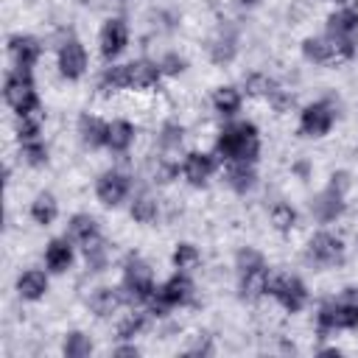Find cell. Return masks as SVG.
Returning a JSON list of instances; mask_svg holds the SVG:
<instances>
[{
    "mask_svg": "<svg viewBox=\"0 0 358 358\" xmlns=\"http://www.w3.org/2000/svg\"><path fill=\"white\" fill-rule=\"evenodd\" d=\"M341 255H344V246H341V241H338L336 235H330V232H319V235H313L310 243H308V257H310L313 263H319V266H336V263L341 260Z\"/></svg>",
    "mask_w": 358,
    "mask_h": 358,
    "instance_id": "obj_5",
    "label": "cell"
},
{
    "mask_svg": "<svg viewBox=\"0 0 358 358\" xmlns=\"http://www.w3.org/2000/svg\"><path fill=\"white\" fill-rule=\"evenodd\" d=\"M159 143H162V148H165V151H171V148H179V143H182V126H176V123H168V126L162 129V137H159Z\"/></svg>",
    "mask_w": 358,
    "mask_h": 358,
    "instance_id": "obj_36",
    "label": "cell"
},
{
    "mask_svg": "<svg viewBox=\"0 0 358 358\" xmlns=\"http://www.w3.org/2000/svg\"><path fill=\"white\" fill-rule=\"evenodd\" d=\"M355 34H358V11L355 8H344V11L330 17V36L352 42Z\"/></svg>",
    "mask_w": 358,
    "mask_h": 358,
    "instance_id": "obj_15",
    "label": "cell"
},
{
    "mask_svg": "<svg viewBox=\"0 0 358 358\" xmlns=\"http://www.w3.org/2000/svg\"><path fill=\"white\" fill-rule=\"evenodd\" d=\"M299 126L308 137H322L333 126V109L327 103H310V106H305Z\"/></svg>",
    "mask_w": 358,
    "mask_h": 358,
    "instance_id": "obj_9",
    "label": "cell"
},
{
    "mask_svg": "<svg viewBox=\"0 0 358 358\" xmlns=\"http://www.w3.org/2000/svg\"><path fill=\"white\" fill-rule=\"evenodd\" d=\"M90 352H92V344L84 333H70L67 336V341H64V355L67 358H84Z\"/></svg>",
    "mask_w": 358,
    "mask_h": 358,
    "instance_id": "obj_28",
    "label": "cell"
},
{
    "mask_svg": "<svg viewBox=\"0 0 358 358\" xmlns=\"http://www.w3.org/2000/svg\"><path fill=\"white\" fill-rule=\"evenodd\" d=\"M341 210H344V190L338 185H330L324 193L313 199V215L319 221H333L341 215Z\"/></svg>",
    "mask_w": 358,
    "mask_h": 358,
    "instance_id": "obj_10",
    "label": "cell"
},
{
    "mask_svg": "<svg viewBox=\"0 0 358 358\" xmlns=\"http://www.w3.org/2000/svg\"><path fill=\"white\" fill-rule=\"evenodd\" d=\"M257 129L252 123H235V126H227L218 137V151L227 157V159H235V162H246V159H255L257 157Z\"/></svg>",
    "mask_w": 358,
    "mask_h": 358,
    "instance_id": "obj_1",
    "label": "cell"
},
{
    "mask_svg": "<svg viewBox=\"0 0 358 358\" xmlns=\"http://www.w3.org/2000/svg\"><path fill=\"white\" fill-rule=\"evenodd\" d=\"M162 67H165V73H182V70H185V62L176 59V56H165Z\"/></svg>",
    "mask_w": 358,
    "mask_h": 358,
    "instance_id": "obj_39",
    "label": "cell"
},
{
    "mask_svg": "<svg viewBox=\"0 0 358 358\" xmlns=\"http://www.w3.org/2000/svg\"><path fill=\"white\" fill-rule=\"evenodd\" d=\"M190 291H193V285H190L187 277H182V274L171 277V280L157 291V296H154V310H165L168 305H182V302H187V299H190Z\"/></svg>",
    "mask_w": 358,
    "mask_h": 358,
    "instance_id": "obj_8",
    "label": "cell"
},
{
    "mask_svg": "<svg viewBox=\"0 0 358 358\" xmlns=\"http://www.w3.org/2000/svg\"><path fill=\"white\" fill-rule=\"evenodd\" d=\"M84 255H87V263L92 268H101L106 263V243L101 238H92V241L84 243Z\"/></svg>",
    "mask_w": 358,
    "mask_h": 358,
    "instance_id": "obj_32",
    "label": "cell"
},
{
    "mask_svg": "<svg viewBox=\"0 0 358 358\" xmlns=\"http://www.w3.org/2000/svg\"><path fill=\"white\" fill-rule=\"evenodd\" d=\"M101 87H103V90H120V87H129V64L109 67V70L103 73Z\"/></svg>",
    "mask_w": 358,
    "mask_h": 358,
    "instance_id": "obj_29",
    "label": "cell"
},
{
    "mask_svg": "<svg viewBox=\"0 0 358 358\" xmlns=\"http://www.w3.org/2000/svg\"><path fill=\"white\" fill-rule=\"evenodd\" d=\"M126 193H129V179H126L123 173L109 171V173H103V176L98 179V199H101L103 204L115 207V204L123 201Z\"/></svg>",
    "mask_w": 358,
    "mask_h": 358,
    "instance_id": "obj_11",
    "label": "cell"
},
{
    "mask_svg": "<svg viewBox=\"0 0 358 358\" xmlns=\"http://www.w3.org/2000/svg\"><path fill=\"white\" fill-rule=\"evenodd\" d=\"M70 238L78 241V243H87L92 238H98V229H95V221L90 215H76L70 221Z\"/></svg>",
    "mask_w": 358,
    "mask_h": 358,
    "instance_id": "obj_27",
    "label": "cell"
},
{
    "mask_svg": "<svg viewBox=\"0 0 358 358\" xmlns=\"http://www.w3.org/2000/svg\"><path fill=\"white\" fill-rule=\"evenodd\" d=\"M294 221H296V213H294L288 204H277V207L271 210V224H274L277 229L288 232V229L294 227Z\"/></svg>",
    "mask_w": 358,
    "mask_h": 358,
    "instance_id": "obj_33",
    "label": "cell"
},
{
    "mask_svg": "<svg viewBox=\"0 0 358 358\" xmlns=\"http://www.w3.org/2000/svg\"><path fill=\"white\" fill-rule=\"evenodd\" d=\"M123 282H126V288H129V294H131L134 299H151V296H154L151 268H148L143 260H137V257H129Z\"/></svg>",
    "mask_w": 358,
    "mask_h": 358,
    "instance_id": "obj_4",
    "label": "cell"
},
{
    "mask_svg": "<svg viewBox=\"0 0 358 358\" xmlns=\"http://www.w3.org/2000/svg\"><path fill=\"white\" fill-rule=\"evenodd\" d=\"M78 129H81V140L87 143V145H103L106 143V131H109V126H103L98 117H90V115H84L81 117V123H78Z\"/></svg>",
    "mask_w": 358,
    "mask_h": 358,
    "instance_id": "obj_23",
    "label": "cell"
},
{
    "mask_svg": "<svg viewBox=\"0 0 358 358\" xmlns=\"http://www.w3.org/2000/svg\"><path fill=\"white\" fill-rule=\"evenodd\" d=\"M120 302H123L120 291H115V288H98V291L92 294V299H90V308H92L98 316H109V313L117 310Z\"/></svg>",
    "mask_w": 358,
    "mask_h": 358,
    "instance_id": "obj_21",
    "label": "cell"
},
{
    "mask_svg": "<svg viewBox=\"0 0 358 358\" xmlns=\"http://www.w3.org/2000/svg\"><path fill=\"white\" fill-rule=\"evenodd\" d=\"M196 260H199L196 246H190V243H179L176 246V252H173V266L176 268H190V266H196Z\"/></svg>",
    "mask_w": 358,
    "mask_h": 358,
    "instance_id": "obj_34",
    "label": "cell"
},
{
    "mask_svg": "<svg viewBox=\"0 0 358 358\" xmlns=\"http://www.w3.org/2000/svg\"><path fill=\"white\" fill-rule=\"evenodd\" d=\"M246 87H249V92H252V95L271 92V81H268V78H263V76H252V78L246 81Z\"/></svg>",
    "mask_w": 358,
    "mask_h": 358,
    "instance_id": "obj_37",
    "label": "cell"
},
{
    "mask_svg": "<svg viewBox=\"0 0 358 358\" xmlns=\"http://www.w3.org/2000/svg\"><path fill=\"white\" fill-rule=\"evenodd\" d=\"M319 324L327 330H338V327H355L358 324V308L338 299V302H327L319 310Z\"/></svg>",
    "mask_w": 358,
    "mask_h": 358,
    "instance_id": "obj_6",
    "label": "cell"
},
{
    "mask_svg": "<svg viewBox=\"0 0 358 358\" xmlns=\"http://www.w3.org/2000/svg\"><path fill=\"white\" fill-rule=\"evenodd\" d=\"M17 291H20V296H25V299H39V296L48 291V277H45L42 271L31 268V271H25V274L17 280Z\"/></svg>",
    "mask_w": 358,
    "mask_h": 358,
    "instance_id": "obj_18",
    "label": "cell"
},
{
    "mask_svg": "<svg viewBox=\"0 0 358 358\" xmlns=\"http://www.w3.org/2000/svg\"><path fill=\"white\" fill-rule=\"evenodd\" d=\"M115 355H137V347H120L115 350Z\"/></svg>",
    "mask_w": 358,
    "mask_h": 358,
    "instance_id": "obj_41",
    "label": "cell"
},
{
    "mask_svg": "<svg viewBox=\"0 0 358 358\" xmlns=\"http://www.w3.org/2000/svg\"><path fill=\"white\" fill-rule=\"evenodd\" d=\"M271 294L280 299V305L285 308V310H291V313H296L302 305H305V299H308V291H305V285L296 280V277H277L274 282H271Z\"/></svg>",
    "mask_w": 358,
    "mask_h": 358,
    "instance_id": "obj_7",
    "label": "cell"
},
{
    "mask_svg": "<svg viewBox=\"0 0 358 358\" xmlns=\"http://www.w3.org/2000/svg\"><path fill=\"white\" fill-rule=\"evenodd\" d=\"M255 171L246 165V162H238V165H232L229 171H227V182L238 190V193H246V190H252L255 187Z\"/></svg>",
    "mask_w": 358,
    "mask_h": 358,
    "instance_id": "obj_24",
    "label": "cell"
},
{
    "mask_svg": "<svg viewBox=\"0 0 358 358\" xmlns=\"http://www.w3.org/2000/svg\"><path fill=\"white\" fill-rule=\"evenodd\" d=\"M238 3H243V6H255L257 0H238Z\"/></svg>",
    "mask_w": 358,
    "mask_h": 358,
    "instance_id": "obj_42",
    "label": "cell"
},
{
    "mask_svg": "<svg viewBox=\"0 0 358 358\" xmlns=\"http://www.w3.org/2000/svg\"><path fill=\"white\" fill-rule=\"evenodd\" d=\"M31 215H34L36 224H45L48 227L56 218V201H53V196L50 193H39L34 199V204H31Z\"/></svg>",
    "mask_w": 358,
    "mask_h": 358,
    "instance_id": "obj_25",
    "label": "cell"
},
{
    "mask_svg": "<svg viewBox=\"0 0 358 358\" xmlns=\"http://www.w3.org/2000/svg\"><path fill=\"white\" fill-rule=\"evenodd\" d=\"M210 53H213V62H229V59H232V53H235V36H232V34L218 36V39L213 42Z\"/></svg>",
    "mask_w": 358,
    "mask_h": 358,
    "instance_id": "obj_31",
    "label": "cell"
},
{
    "mask_svg": "<svg viewBox=\"0 0 358 358\" xmlns=\"http://www.w3.org/2000/svg\"><path fill=\"white\" fill-rule=\"evenodd\" d=\"M45 263H48V268H53V271H64L70 263H73V249H70V243L67 241H50L48 243V252H45Z\"/></svg>",
    "mask_w": 358,
    "mask_h": 358,
    "instance_id": "obj_19",
    "label": "cell"
},
{
    "mask_svg": "<svg viewBox=\"0 0 358 358\" xmlns=\"http://www.w3.org/2000/svg\"><path fill=\"white\" fill-rule=\"evenodd\" d=\"M126 39H129V31H126V22L123 20H109L101 31V53L106 59L117 56L123 48H126Z\"/></svg>",
    "mask_w": 358,
    "mask_h": 358,
    "instance_id": "obj_13",
    "label": "cell"
},
{
    "mask_svg": "<svg viewBox=\"0 0 358 358\" xmlns=\"http://www.w3.org/2000/svg\"><path fill=\"white\" fill-rule=\"evenodd\" d=\"M302 53L310 59V62H341L352 53V42H344V39H336V36H324V39H305L302 45Z\"/></svg>",
    "mask_w": 358,
    "mask_h": 358,
    "instance_id": "obj_3",
    "label": "cell"
},
{
    "mask_svg": "<svg viewBox=\"0 0 358 358\" xmlns=\"http://www.w3.org/2000/svg\"><path fill=\"white\" fill-rule=\"evenodd\" d=\"M140 327H143V316H129V319L120 324V330H117V333H120L123 338H129V336H134Z\"/></svg>",
    "mask_w": 358,
    "mask_h": 358,
    "instance_id": "obj_38",
    "label": "cell"
},
{
    "mask_svg": "<svg viewBox=\"0 0 358 358\" xmlns=\"http://www.w3.org/2000/svg\"><path fill=\"white\" fill-rule=\"evenodd\" d=\"M131 140H134V129H131V123H126V120H115V123L109 126V131H106V145H109L112 151H126V148L131 145Z\"/></svg>",
    "mask_w": 358,
    "mask_h": 358,
    "instance_id": "obj_22",
    "label": "cell"
},
{
    "mask_svg": "<svg viewBox=\"0 0 358 358\" xmlns=\"http://www.w3.org/2000/svg\"><path fill=\"white\" fill-rule=\"evenodd\" d=\"M8 53H11L14 64H17V70L28 73L34 67L36 56H39V45H36L34 36H11L8 39Z\"/></svg>",
    "mask_w": 358,
    "mask_h": 358,
    "instance_id": "obj_12",
    "label": "cell"
},
{
    "mask_svg": "<svg viewBox=\"0 0 358 358\" xmlns=\"http://www.w3.org/2000/svg\"><path fill=\"white\" fill-rule=\"evenodd\" d=\"M213 106H215L221 115H235L238 106H241V95H238V90H235V87H221V90H215V95H213Z\"/></svg>",
    "mask_w": 358,
    "mask_h": 358,
    "instance_id": "obj_26",
    "label": "cell"
},
{
    "mask_svg": "<svg viewBox=\"0 0 358 358\" xmlns=\"http://www.w3.org/2000/svg\"><path fill=\"white\" fill-rule=\"evenodd\" d=\"M22 157H25L31 165H42V162L48 159L45 145H42V143H36V140H25V143H22Z\"/></svg>",
    "mask_w": 358,
    "mask_h": 358,
    "instance_id": "obj_35",
    "label": "cell"
},
{
    "mask_svg": "<svg viewBox=\"0 0 358 358\" xmlns=\"http://www.w3.org/2000/svg\"><path fill=\"white\" fill-rule=\"evenodd\" d=\"M213 168H215V162H213V157H207V154H187V159H185V176L193 182V185H201V182H207L210 179V173H213Z\"/></svg>",
    "mask_w": 358,
    "mask_h": 358,
    "instance_id": "obj_16",
    "label": "cell"
},
{
    "mask_svg": "<svg viewBox=\"0 0 358 358\" xmlns=\"http://www.w3.org/2000/svg\"><path fill=\"white\" fill-rule=\"evenodd\" d=\"M266 291V266L241 271V296L243 299H257Z\"/></svg>",
    "mask_w": 358,
    "mask_h": 358,
    "instance_id": "obj_17",
    "label": "cell"
},
{
    "mask_svg": "<svg viewBox=\"0 0 358 358\" xmlns=\"http://www.w3.org/2000/svg\"><path fill=\"white\" fill-rule=\"evenodd\" d=\"M341 299L344 302H350V305H355L358 308V288H347L344 294H341Z\"/></svg>",
    "mask_w": 358,
    "mask_h": 358,
    "instance_id": "obj_40",
    "label": "cell"
},
{
    "mask_svg": "<svg viewBox=\"0 0 358 358\" xmlns=\"http://www.w3.org/2000/svg\"><path fill=\"white\" fill-rule=\"evenodd\" d=\"M159 78V67L151 62H134L129 64V87H154Z\"/></svg>",
    "mask_w": 358,
    "mask_h": 358,
    "instance_id": "obj_20",
    "label": "cell"
},
{
    "mask_svg": "<svg viewBox=\"0 0 358 358\" xmlns=\"http://www.w3.org/2000/svg\"><path fill=\"white\" fill-rule=\"evenodd\" d=\"M59 67H62V73H64L67 78H78V76L84 73V67H87V53H84L81 42H76V39L64 42V48L59 50Z\"/></svg>",
    "mask_w": 358,
    "mask_h": 358,
    "instance_id": "obj_14",
    "label": "cell"
},
{
    "mask_svg": "<svg viewBox=\"0 0 358 358\" xmlns=\"http://www.w3.org/2000/svg\"><path fill=\"white\" fill-rule=\"evenodd\" d=\"M6 103L20 117H28V115L39 112V101H36V92H34V84H31L28 73L17 70L14 76H8V81H6Z\"/></svg>",
    "mask_w": 358,
    "mask_h": 358,
    "instance_id": "obj_2",
    "label": "cell"
},
{
    "mask_svg": "<svg viewBox=\"0 0 358 358\" xmlns=\"http://www.w3.org/2000/svg\"><path fill=\"white\" fill-rule=\"evenodd\" d=\"M131 215L140 221V224H151L157 218V201L148 199V196H140L134 204H131Z\"/></svg>",
    "mask_w": 358,
    "mask_h": 358,
    "instance_id": "obj_30",
    "label": "cell"
}]
</instances>
